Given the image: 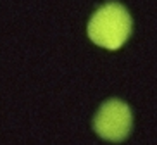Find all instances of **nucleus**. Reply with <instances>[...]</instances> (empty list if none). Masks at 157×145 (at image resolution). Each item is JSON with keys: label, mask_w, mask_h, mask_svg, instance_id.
Masks as SVG:
<instances>
[{"label": "nucleus", "mask_w": 157, "mask_h": 145, "mask_svg": "<svg viewBox=\"0 0 157 145\" xmlns=\"http://www.w3.org/2000/svg\"><path fill=\"white\" fill-rule=\"evenodd\" d=\"M131 35V16L117 2L104 4L95 10L88 23V36L95 45L117 50Z\"/></svg>", "instance_id": "nucleus-1"}, {"label": "nucleus", "mask_w": 157, "mask_h": 145, "mask_svg": "<svg viewBox=\"0 0 157 145\" xmlns=\"http://www.w3.org/2000/svg\"><path fill=\"white\" fill-rule=\"evenodd\" d=\"M131 124V109L126 102L117 98H111L102 104L93 119L97 135L109 142H123L129 135Z\"/></svg>", "instance_id": "nucleus-2"}]
</instances>
